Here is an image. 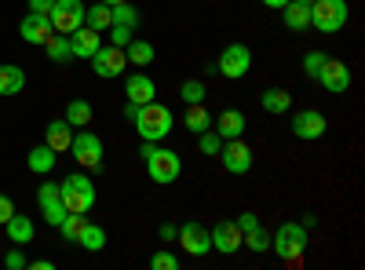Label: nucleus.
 Instances as JSON below:
<instances>
[{"label": "nucleus", "instance_id": "35", "mask_svg": "<svg viewBox=\"0 0 365 270\" xmlns=\"http://www.w3.org/2000/svg\"><path fill=\"white\" fill-rule=\"evenodd\" d=\"M110 15H113V22H117V26H132V29H135V26H139V19H143V15H139V8H132L128 0H125V4H113V8H110Z\"/></svg>", "mask_w": 365, "mask_h": 270}, {"label": "nucleus", "instance_id": "38", "mask_svg": "<svg viewBox=\"0 0 365 270\" xmlns=\"http://www.w3.org/2000/svg\"><path fill=\"white\" fill-rule=\"evenodd\" d=\"M132 33H135L132 26H117V22H113V26H110V44H113V48H125V44L132 41Z\"/></svg>", "mask_w": 365, "mask_h": 270}, {"label": "nucleus", "instance_id": "6", "mask_svg": "<svg viewBox=\"0 0 365 270\" xmlns=\"http://www.w3.org/2000/svg\"><path fill=\"white\" fill-rule=\"evenodd\" d=\"M70 154L73 161L84 168V172H99L103 168V139L91 135V132H73V142H70Z\"/></svg>", "mask_w": 365, "mask_h": 270}, {"label": "nucleus", "instance_id": "8", "mask_svg": "<svg viewBox=\"0 0 365 270\" xmlns=\"http://www.w3.org/2000/svg\"><path fill=\"white\" fill-rule=\"evenodd\" d=\"M216 157L223 161V168H227L230 175H249V172H252V146H249L245 139H227Z\"/></svg>", "mask_w": 365, "mask_h": 270}, {"label": "nucleus", "instance_id": "27", "mask_svg": "<svg viewBox=\"0 0 365 270\" xmlns=\"http://www.w3.org/2000/svg\"><path fill=\"white\" fill-rule=\"evenodd\" d=\"M282 19L289 29H307L311 26V4H299V0H289L282 8Z\"/></svg>", "mask_w": 365, "mask_h": 270}, {"label": "nucleus", "instance_id": "21", "mask_svg": "<svg viewBox=\"0 0 365 270\" xmlns=\"http://www.w3.org/2000/svg\"><path fill=\"white\" fill-rule=\"evenodd\" d=\"M4 230H8V242H11V245H29V242H34V234H37L34 219H29V216H19V212L4 223Z\"/></svg>", "mask_w": 365, "mask_h": 270}, {"label": "nucleus", "instance_id": "4", "mask_svg": "<svg viewBox=\"0 0 365 270\" xmlns=\"http://www.w3.org/2000/svg\"><path fill=\"white\" fill-rule=\"evenodd\" d=\"M270 252L285 259V263H296L303 252H307V227L303 223H282L270 237Z\"/></svg>", "mask_w": 365, "mask_h": 270}, {"label": "nucleus", "instance_id": "24", "mask_svg": "<svg viewBox=\"0 0 365 270\" xmlns=\"http://www.w3.org/2000/svg\"><path fill=\"white\" fill-rule=\"evenodd\" d=\"M55 161H58V154L44 142V146H34L29 150V157H26V165H29V172H37V175H48L51 168H55Z\"/></svg>", "mask_w": 365, "mask_h": 270}, {"label": "nucleus", "instance_id": "9", "mask_svg": "<svg viewBox=\"0 0 365 270\" xmlns=\"http://www.w3.org/2000/svg\"><path fill=\"white\" fill-rule=\"evenodd\" d=\"M84 0H55V8H51V29L55 33H73L77 26H84Z\"/></svg>", "mask_w": 365, "mask_h": 270}, {"label": "nucleus", "instance_id": "20", "mask_svg": "<svg viewBox=\"0 0 365 270\" xmlns=\"http://www.w3.org/2000/svg\"><path fill=\"white\" fill-rule=\"evenodd\" d=\"M44 142L55 150V154H66L70 142H73V128L63 121V117H58V121H51V125L44 128Z\"/></svg>", "mask_w": 365, "mask_h": 270}, {"label": "nucleus", "instance_id": "36", "mask_svg": "<svg viewBox=\"0 0 365 270\" xmlns=\"http://www.w3.org/2000/svg\"><path fill=\"white\" fill-rule=\"evenodd\" d=\"M197 150H201V154H205V157H216V154H220V150H223V139H220L216 132H212V128H208V132H201V135H197Z\"/></svg>", "mask_w": 365, "mask_h": 270}, {"label": "nucleus", "instance_id": "5", "mask_svg": "<svg viewBox=\"0 0 365 270\" xmlns=\"http://www.w3.org/2000/svg\"><path fill=\"white\" fill-rule=\"evenodd\" d=\"M347 0H314L311 4V26L322 29V33H340V29L347 26Z\"/></svg>", "mask_w": 365, "mask_h": 270}, {"label": "nucleus", "instance_id": "22", "mask_svg": "<svg viewBox=\"0 0 365 270\" xmlns=\"http://www.w3.org/2000/svg\"><path fill=\"white\" fill-rule=\"evenodd\" d=\"M91 117H96V110H91V103H88V99H70V103H66V117H63V121L77 132V128H88V125H91Z\"/></svg>", "mask_w": 365, "mask_h": 270}, {"label": "nucleus", "instance_id": "10", "mask_svg": "<svg viewBox=\"0 0 365 270\" xmlns=\"http://www.w3.org/2000/svg\"><path fill=\"white\" fill-rule=\"evenodd\" d=\"M91 70H96V77L103 81H113L128 70V58H125V48H113V44H103L96 55H91Z\"/></svg>", "mask_w": 365, "mask_h": 270}, {"label": "nucleus", "instance_id": "7", "mask_svg": "<svg viewBox=\"0 0 365 270\" xmlns=\"http://www.w3.org/2000/svg\"><path fill=\"white\" fill-rule=\"evenodd\" d=\"M252 70V51L249 44H227L223 55H220V63H216V73H223L227 81H241Z\"/></svg>", "mask_w": 365, "mask_h": 270}, {"label": "nucleus", "instance_id": "3", "mask_svg": "<svg viewBox=\"0 0 365 270\" xmlns=\"http://www.w3.org/2000/svg\"><path fill=\"white\" fill-rule=\"evenodd\" d=\"M58 197H63V204H66V212H91L96 208V183H91L88 175H81V172H73V175H66L63 183H58Z\"/></svg>", "mask_w": 365, "mask_h": 270}, {"label": "nucleus", "instance_id": "45", "mask_svg": "<svg viewBox=\"0 0 365 270\" xmlns=\"http://www.w3.org/2000/svg\"><path fill=\"white\" fill-rule=\"evenodd\" d=\"M29 266H34V270H51V259H34Z\"/></svg>", "mask_w": 365, "mask_h": 270}, {"label": "nucleus", "instance_id": "26", "mask_svg": "<svg viewBox=\"0 0 365 270\" xmlns=\"http://www.w3.org/2000/svg\"><path fill=\"white\" fill-rule=\"evenodd\" d=\"M259 106L267 113H289L292 110V95L285 92V88H267V92L259 95Z\"/></svg>", "mask_w": 365, "mask_h": 270}, {"label": "nucleus", "instance_id": "46", "mask_svg": "<svg viewBox=\"0 0 365 270\" xmlns=\"http://www.w3.org/2000/svg\"><path fill=\"white\" fill-rule=\"evenodd\" d=\"M263 4H267V8H274V11H282V8L289 4V0H263Z\"/></svg>", "mask_w": 365, "mask_h": 270}, {"label": "nucleus", "instance_id": "11", "mask_svg": "<svg viewBox=\"0 0 365 270\" xmlns=\"http://www.w3.org/2000/svg\"><path fill=\"white\" fill-rule=\"evenodd\" d=\"M289 128H292V135H296V139L314 142V139H322V135L329 132V121H325V113H318V110H296Z\"/></svg>", "mask_w": 365, "mask_h": 270}, {"label": "nucleus", "instance_id": "23", "mask_svg": "<svg viewBox=\"0 0 365 270\" xmlns=\"http://www.w3.org/2000/svg\"><path fill=\"white\" fill-rule=\"evenodd\" d=\"M22 88H26V70L22 66H0V95H19L22 92Z\"/></svg>", "mask_w": 365, "mask_h": 270}, {"label": "nucleus", "instance_id": "19", "mask_svg": "<svg viewBox=\"0 0 365 270\" xmlns=\"http://www.w3.org/2000/svg\"><path fill=\"white\" fill-rule=\"evenodd\" d=\"M212 132H216L223 142L227 139H241V135H245V113H241V110H223L216 117V128H212Z\"/></svg>", "mask_w": 365, "mask_h": 270}, {"label": "nucleus", "instance_id": "40", "mask_svg": "<svg viewBox=\"0 0 365 270\" xmlns=\"http://www.w3.org/2000/svg\"><path fill=\"white\" fill-rule=\"evenodd\" d=\"M4 266H8V270H26V266H29V259H26L19 249H11V252L4 256Z\"/></svg>", "mask_w": 365, "mask_h": 270}, {"label": "nucleus", "instance_id": "34", "mask_svg": "<svg viewBox=\"0 0 365 270\" xmlns=\"http://www.w3.org/2000/svg\"><path fill=\"white\" fill-rule=\"evenodd\" d=\"M205 81H197V77H190V81H182V88H179V99L187 103V106H194V103H205Z\"/></svg>", "mask_w": 365, "mask_h": 270}, {"label": "nucleus", "instance_id": "39", "mask_svg": "<svg viewBox=\"0 0 365 270\" xmlns=\"http://www.w3.org/2000/svg\"><path fill=\"white\" fill-rule=\"evenodd\" d=\"M150 266H154V270H175L179 259L172 252H154V256H150Z\"/></svg>", "mask_w": 365, "mask_h": 270}, {"label": "nucleus", "instance_id": "42", "mask_svg": "<svg viewBox=\"0 0 365 270\" xmlns=\"http://www.w3.org/2000/svg\"><path fill=\"white\" fill-rule=\"evenodd\" d=\"M11 216H15V204H11V197H4V194H0V227H4Z\"/></svg>", "mask_w": 365, "mask_h": 270}, {"label": "nucleus", "instance_id": "14", "mask_svg": "<svg viewBox=\"0 0 365 270\" xmlns=\"http://www.w3.org/2000/svg\"><path fill=\"white\" fill-rule=\"evenodd\" d=\"M318 84L325 88V92H332V95H344L351 88V70L340 63V58H325V66L318 73Z\"/></svg>", "mask_w": 365, "mask_h": 270}, {"label": "nucleus", "instance_id": "1", "mask_svg": "<svg viewBox=\"0 0 365 270\" xmlns=\"http://www.w3.org/2000/svg\"><path fill=\"white\" fill-rule=\"evenodd\" d=\"M132 125H135V132H139L143 142H161V139H168V132L175 128V113H172L165 103L150 99V103H143V106L135 110Z\"/></svg>", "mask_w": 365, "mask_h": 270}, {"label": "nucleus", "instance_id": "15", "mask_svg": "<svg viewBox=\"0 0 365 270\" xmlns=\"http://www.w3.org/2000/svg\"><path fill=\"white\" fill-rule=\"evenodd\" d=\"M212 234V252H223V256H234L241 252V227L234 219H223L208 230Z\"/></svg>", "mask_w": 365, "mask_h": 270}, {"label": "nucleus", "instance_id": "41", "mask_svg": "<svg viewBox=\"0 0 365 270\" xmlns=\"http://www.w3.org/2000/svg\"><path fill=\"white\" fill-rule=\"evenodd\" d=\"M234 223L241 227V234H245V230H252V227H259V216H256V212H241V216H237Z\"/></svg>", "mask_w": 365, "mask_h": 270}, {"label": "nucleus", "instance_id": "44", "mask_svg": "<svg viewBox=\"0 0 365 270\" xmlns=\"http://www.w3.org/2000/svg\"><path fill=\"white\" fill-rule=\"evenodd\" d=\"M158 234H161V242H175L179 227H175V223H161V230H158Z\"/></svg>", "mask_w": 365, "mask_h": 270}, {"label": "nucleus", "instance_id": "28", "mask_svg": "<svg viewBox=\"0 0 365 270\" xmlns=\"http://www.w3.org/2000/svg\"><path fill=\"white\" fill-rule=\"evenodd\" d=\"M182 125H187V132L201 135V132L212 128V113L205 110V103H194V106H187V117H182Z\"/></svg>", "mask_w": 365, "mask_h": 270}, {"label": "nucleus", "instance_id": "12", "mask_svg": "<svg viewBox=\"0 0 365 270\" xmlns=\"http://www.w3.org/2000/svg\"><path fill=\"white\" fill-rule=\"evenodd\" d=\"M175 242L182 245V252H187V256H197V259L212 252V234L201 223H182L179 234H175Z\"/></svg>", "mask_w": 365, "mask_h": 270}, {"label": "nucleus", "instance_id": "31", "mask_svg": "<svg viewBox=\"0 0 365 270\" xmlns=\"http://www.w3.org/2000/svg\"><path fill=\"white\" fill-rule=\"evenodd\" d=\"M44 51H48L51 63H66V58H73V55H70V37H66V33H51L48 44H44Z\"/></svg>", "mask_w": 365, "mask_h": 270}, {"label": "nucleus", "instance_id": "13", "mask_svg": "<svg viewBox=\"0 0 365 270\" xmlns=\"http://www.w3.org/2000/svg\"><path fill=\"white\" fill-rule=\"evenodd\" d=\"M37 204H41V216H44L48 227H58L66 219V204H63V197H58L55 183H41L37 187Z\"/></svg>", "mask_w": 365, "mask_h": 270}, {"label": "nucleus", "instance_id": "47", "mask_svg": "<svg viewBox=\"0 0 365 270\" xmlns=\"http://www.w3.org/2000/svg\"><path fill=\"white\" fill-rule=\"evenodd\" d=\"M99 4H110L113 8V4H125V0H99Z\"/></svg>", "mask_w": 365, "mask_h": 270}, {"label": "nucleus", "instance_id": "18", "mask_svg": "<svg viewBox=\"0 0 365 270\" xmlns=\"http://www.w3.org/2000/svg\"><path fill=\"white\" fill-rule=\"evenodd\" d=\"M125 99L135 103V106H143L150 99H158V84L150 81L146 73H132V77H125Z\"/></svg>", "mask_w": 365, "mask_h": 270}, {"label": "nucleus", "instance_id": "33", "mask_svg": "<svg viewBox=\"0 0 365 270\" xmlns=\"http://www.w3.org/2000/svg\"><path fill=\"white\" fill-rule=\"evenodd\" d=\"M84 26H91V29H110L113 26V15H110V4H96V8H88L84 11Z\"/></svg>", "mask_w": 365, "mask_h": 270}, {"label": "nucleus", "instance_id": "16", "mask_svg": "<svg viewBox=\"0 0 365 270\" xmlns=\"http://www.w3.org/2000/svg\"><path fill=\"white\" fill-rule=\"evenodd\" d=\"M19 33H22V41L26 44H48V37L55 33L51 29V15H41V11H29L22 22H19Z\"/></svg>", "mask_w": 365, "mask_h": 270}, {"label": "nucleus", "instance_id": "43", "mask_svg": "<svg viewBox=\"0 0 365 270\" xmlns=\"http://www.w3.org/2000/svg\"><path fill=\"white\" fill-rule=\"evenodd\" d=\"M55 0H29V11H41V15H51Z\"/></svg>", "mask_w": 365, "mask_h": 270}, {"label": "nucleus", "instance_id": "37", "mask_svg": "<svg viewBox=\"0 0 365 270\" xmlns=\"http://www.w3.org/2000/svg\"><path fill=\"white\" fill-rule=\"evenodd\" d=\"M325 51H307L303 55V73H307L311 81H318V73H322V66H325Z\"/></svg>", "mask_w": 365, "mask_h": 270}, {"label": "nucleus", "instance_id": "48", "mask_svg": "<svg viewBox=\"0 0 365 270\" xmlns=\"http://www.w3.org/2000/svg\"><path fill=\"white\" fill-rule=\"evenodd\" d=\"M299 4H314V0H299Z\"/></svg>", "mask_w": 365, "mask_h": 270}, {"label": "nucleus", "instance_id": "29", "mask_svg": "<svg viewBox=\"0 0 365 270\" xmlns=\"http://www.w3.org/2000/svg\"><path fill=\"white\" fill-rule=\"evenodd\" d=\"M77 245L88 249V252L106 249V230H103L99 223H84V230H81V237H77Z\"/></svg>", "mask_w": 365, "mask_h": 270}, {"label": "nucleus", "instance_id": "2", "mask_svg": "<svg viewBox=\"0 0 365 270\" xmlns=\"http://www.w3.org/2000/svg\"><path fill=\"white\" fill-rule=\"evenodd\" d=\"M143 157H146V172H150V179H154V183H161V187L175 183L179 172H182V157L175 154V150H168V146L143 142Z\"/></svg>", "mask_w": 365, "mask_h": 270}, {"label": "nucleus", "instance_id": "25", "mask_svg": "<svg viewBox=\"0 0 365 270\" xmlns=\"http://www.w3.org/2000/svg\"><path fill=\"white\" fill-rule=\"evenodd\" d=\"M154 55H158V51H154V44H150V41H135V37H132V41L125 44V58H128V66H139V70H143V66L154 63Z\"/></svg>", "mask_w": 365, "mask_h": 270}, {"label": "nucleus", "instance_id": "30", "mask_svg": "<svg viewBox=\"0 0 365 270\" xmlns=\"http://www.w3.org/2000/svg\"><path fill=\"white\" fill-rule=\"evenodd\" d=\"M84 223H88V216H84V212H66V219H63V223H58L55 230H58V234H63V237H66V242H70V245H77V237H81V230H84Z\"/></svg>", "mask_w": 365, "mask_h": 270}, {"label": "nucleus", "instance_id": "17", "mask_svg": "<svg viewBox=\"0 0 365 270\" xmlns=\"http://www.w3.org/2000/svg\"><path fill=\"white\" fill-rule=\"evenodd\" d=\"M99 48H103L99 29H91V26H77L73 33H70V55H73V58H91Z\"/></svg>", "mask_w": 365, "mask_h": 270}, {"label": "nucleus", "instance_id": "32", "mask_svg": "<svg viewBox=\"0 0 365 270\" xmlns=\"http://www.w3.org/2000/svg\"><path fill=\"white\" fill-rule=\"evenodd\" d=\"M241 249H252V252H270V234L263 230V223L241 234Z\"/></svg>", "mask_w": 365, "mask_h": 270}]
</instances>
